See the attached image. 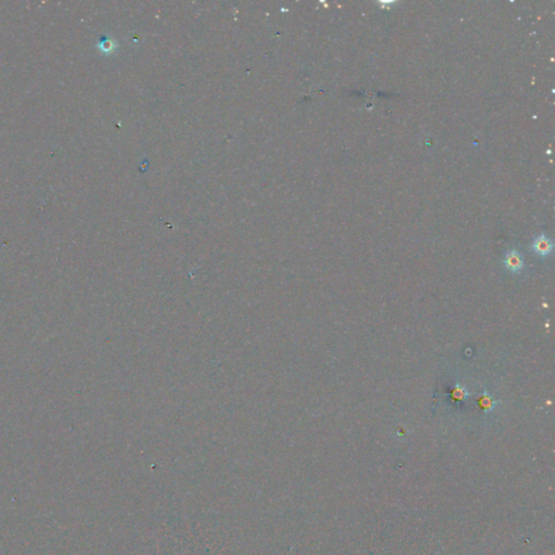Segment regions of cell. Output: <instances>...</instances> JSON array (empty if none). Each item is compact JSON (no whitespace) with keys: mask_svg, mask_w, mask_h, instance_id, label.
Returning a JSON list of instances; mask_svg holds the SVG:
<instances>
[{"mask_svg":"<svg viewBox=\"0 0 555 555\" xmlns=\"http://www.w3.org/2000/svg\"><path fill=\"white\" fill-rule=\"evenodd\" d=\"M503 264L512 272H519L523 268V257L517 251H510L506 253L503 259Z\"/></svg>","mask_w":555,"mask_h":555,"instance_id":"cell-2","label":"cell"},{"mask_svg":"<svg viewBox=\"0 0 555 555\" xmlns=\"http://www.w3.org/2000/svg\"><path fill=\"white\" fill-rule=\"evenodd\" d=\"M479 402H481V406L484 408V409H488L490 408L492 406L494 401L491 400V398L489 396H483L481 398V400H479Z\"/></svg>","mask_w":555,"mask_h":555,"instance_id":"cell-5","label":"cell"},{"mask_svg":"<svg viewBox=\"0 0 555 555\" xmlns=\"http://www.w3.org/2000/svg\"><path fill=\"white\" fill-rule=\"evenodd\" d=\"M98 47H99V49H101V51L108 53V52L112 51L113 48H114V44H113V42L108 39V38H103L100 42V44L98 45Z\"/></svg>","mask_w":555,"mask_h":555,"instance_id":"cell-3","label":"cell"},{"mask_svg":"<svg viewBox=\"0 0 555 555\" xmlns=\"http://www.w3.org/2000/svg\"><path fill=\"white\" fill-rule=\"evenodd\" d=\"M531 249L536 254H538V255L542 257H545L550 255V253L552 252L553 243L547 236H545V234H541V236H539L538 238H536L533 240Z\"/></svg>","mask_w":555,"mask_h":555,"instance_id":"cell-1","label":"cell"},{"mask_svg":"<svg viewBox=\"0 0 555 555\" xmlns=\"http://www.w3.org/2000/svg\"><path fill=\"white\" fill-rule=\"evenodd\" d=\"M466 396H467V393L465 392V389L462 388V387H459L457 385V387H455V389H454V397L456 399H458V400H461V399L465 398Z\"/></svg>","mask_w":555,"mask_h":555,"instance_id":"cell-4","label":"cell"}]
</instances>
